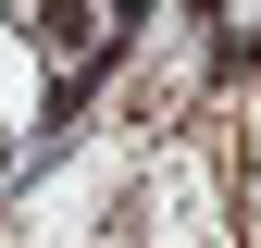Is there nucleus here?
<instances>
[{"label":"nucleus","mask_w":261,"mask_h":248,"mask_svg":"<svg viewBox=\"0 0 261 248\" xmlns=\"http://www.w3.org/2000/svg\"><path fill=\"white\" fill-rule=\"evenodd\" d=\"M87 25H100V13H87V0H38V38H50L62 62H75V50H87Z\"/></svg>","instance_id":"f257e3e1"}]
</instances>
